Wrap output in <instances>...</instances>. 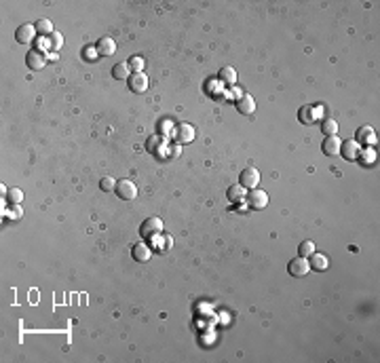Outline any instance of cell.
Instances as JSON below:
<instances>
[{"instance_id": "obj_9", "label": "cell", "mask_w": 380, "mask_h": 363, "mask_svg": "<svg viewBox=\"0 0 380 363\" xmlns=\"http://www.w3.org/2000/svg\"><path fill=\"white\" fill-rule=\"evenodd\" d=\"M95 51H97V55H106V57H110V55L116 53V43L110 36H101L97 41V45H95Z\"/></svg>"}, {"instance_id": "obj_25", "label": "cell", "mask_w": 380, "mask_h": 363, "mask_svg": "<svg viewBox=\"0 0 380 363\" xmlns=\"http://www.w3.org/2000/svg\"><path fill=\"white\" fill-rule=\"evenodd\" d=\"M298 251H300V256H302V258H311L315 254V243L313 241H302V243H300V247H298Z\"/></svg>"}, {"instance_id": "obj_1", "label": "cell", "mask_w": 380, "mask_h": 363, "mask_svg": "<svg viewBox=\"0 0 380 363\" xmlns=\"http://www.w3.org/2000/svg\"><path fill=\"white\" fill-rule=\"evenodd\" d=\"M161 232H163V220L156 218V216L146 218L140 226V234L144 236V239H154V236H158Z\"/></svg>"}, {"instance_id": "obj_16", "label": "cell", "mask_w": 380, "mask_h": 363, "mask_svg": "<svg viewBox=\"0 0 380 363\" xmlns=\"http://www.w3.org/2000/svg\"><path fill=\"white\" fill-rule=\"evenodd\" d=\"M226 196H228V201H231V203H243L245 196H247V192H245V188L241 184H233L226 190Z\"/></svg>"}, {"instance_id": "obj_28", "label": "cell", "mask_w": 380, "mask_h": 363, "mask_svg": "<svg viewBox=\"0 0 380 363\" xmlns=\"http://www.w3.org/2000/svg\"><path fill=\"white\" fill-rule=\"evenodd\" d=\"M61 45H63V36H61L59 32H53V34L49 36V46L57 51V49H61Z\"/></svg>"}, {"instance_id": "obj_22", "label": "cell", "mask_w": 380, "mask_h": 363, "mask_svg": "<svg viewBox=\"0 0 380 363\" xmlns=\"http://www.w3.org/2000/svg\"><path fill=\"white\" fill-rule=\"evenodd\" d=\"M36 32L43 36H51L53 34V23L49 19H38L36 21Z\"/></svg>"}, {"instance_id": "obj_24", "label": "cell", "mask_w": 380, "mask_h": 363, "mask_svg": "<svg viewBox=\"0 0 380 363\" xmlns=\"http://www.w3.org/2000/svg\"><path fill=\"white\" fill-rule=\"evenodd\" d=\"M127 66H129V70H133V74H138V72H142V70H144L146 61H144V57L136 55V57H131L129 61H127Z\"/></svg>"}, {"instance_id": "obj_15", "label": "cell", "mask_w": 380, "mask_h": 363, "mask_svg": "<svg viewBox=\"0 0 380 363\" xmlns=\"http://www.w3.org/2000/svg\"><path fill=\"white\" fill-rule=\"evenodd\" d=\"M357 141L359 144H366V146H374L376 144V131L372 127H361L357 131Z\"/></svg>"}, {"instance_id": "obj_19", "label": "cell", "mask_w": 380, "mask_h": 363, "mask_svg": "<svg viewBox=\"0 0 380 363\" xmlns=\"http://www.w3.org/2000/svg\"><path fill=\"white\" fill-rule=\"evenodd\" d=\"M321 131H323V136H336L338 133V123L334 121V118H323Z\"/></svg>"}, {"instance_id": "obj_26", "label": "cell", "mask_w": 380, "mask_h": 363, "mask_svg": "<svg viewBox=\"0 0 380 363\" xmlns=\"http://www.w3.org/2000/svg\"><path fill=\"white\" fill-rule=\"evenodd\" d=\"M6 199H9L11 205H19L23 201V192L19 188H11V190H6Z\"/></svg>"}, {"instance_id": "obj_5", "label": "cell", "mask_w": 380, "mask_h": 363, "mask_svg": "<svg viewBox=\"0 0 380 363\" xmlns=\"http://www.w3.org/2000/svg\"><path fill=\"white\" fill-rule=\"evenodd\" d=\"M287 271H289V274L291 277H306L308 274V271H311V264H308V258H294L289 262V266H287Z\"/></svg>"}, {"instance_id": "obj_7", "label": "cell", "mask_w": 380, "mask_h": 363, "mask_svg": "<svg viewBox=\"0 0 380 363\" xmlns=\"http://www.w3.org/2000/svg\"><path fill=\"white\" fill-rule=\"evenodd\" d=\"M36 26H30V23H23L21 28H17V32H15V38H17V43L21 45H30L32 41H34V36H36Z\"/></svg>"}, {"instance_id": "obj_20", "label": "cell", "mask_w": 380, "mask_h": 363, "mask_svg": "<svg viewBox=\"0 0 380 363\" xmlns=\"http://www.w3.org/2000/svg\"><path fill=\"white\" fill-rule=\"evenodd\" d=\"M112 76L116 81H127L129 78V66L127 64H114L112 66Z\"/></svg>"}, {"instance_id": "obj_17", "label": "cell", "mask_w": 380, "mask_h": 363, "mask_svg": "<svg viewBox=\"0 0 380 363\" xmlns=\"http://www.w3.org/2000/svg\"><path fill=\"white\" fill-rule=\"evenodd\" d=\"M308 264H311L313 271L323 272V271H328V268H330V260H328V256L317 254V251H315V254L311 256V262H308Z\"/></svg>"}, {"instance_id": "obj_3", "label": "cell", "mask_w": 380, "mask_h": 363, "mask_svg": "<svg viewBox=\"0 0 380 363\" xmlns=\"http://www.w3.org/2000/svg\"><path fill=\"white\" fill-rule=\"evenodd\" d=\"M245 201H247L251 209H264L268 205V194L264 190H260V188H251L247 196H245Z\"/></svg>"}, {"instance_id": "obj_8", "label": "cell", "mask_w": 380, "mask_h": 363, "mask_svg": "<svg viewBox=\"0 0 380 363\" xmlns=\"http://www.w3.org/2000/svg\"><path fill=\"white\" fill-rule=\"evenodd\" d=\"M127 83H129V89L133 93H144L148 89V76L144 72H138V74H133L127 78Z\"/></svg>"}, {"instance_id": "obj_13", "label": "cell", "mask_w": 380, "mask_h": 363, "mask_svg": "<svg viewBox=\"0 0 380 363\" xmlns=\"http://www.w3.org/2000/svg\"><path fill=\"white\" fill-rule=\"evenodd\" d=\"M176 139L182 141V144H188V141H192L194 139V127L192 125H178V129H176Z\"/></svg>"}, {"instance_id": "obj_10", "label": "cell", "mask_w": 380, "mask_h": 363, "mask_svg": "<svg viewBox=\"0 0 380 363\" xmlns=\"http://www.w3.org/2000/svg\"><path fill=\"white\" fill-rule=\"evenodd\" d=\"M340 146H342V141H340L338 136H328L326 139H323V152H326L328 156H338L340 154Z\"/></svg>"}, {"instance_id": "obj_30", "label": "cell", "mask_w": 380, "mask_h": 363, "mask_svg": "<svg viewBox=\"0 0 380 363\" xmlns=\"http://www.w3.org/2000/svg\"><path fill=\"white\" fill-rule=\"evenodd\" d=\"M6 216H9V220H19V218L23 216V211H21L19 205H13V207L6 211Z\"/></svg>"}, {"instance_id": "obj_21", "label": "cell", "mask_w": 380, "mask_h": 363, "mask_svg": "<svg viewBox=\"0 0 380 363\" xmlns=\"http://www.w3.org/2000/svg\"><path fill=\"white\" fill-rule=\"evenodd\" d=\"M313 112H315V110L311 106H302V108H300V112H298L300 114V123H302V125H313V121L317 118Z\"/></svg>"}, {"instance_id": "obj_11", "label": "cell", "mask_w": 380, "mask_h": 363, "mask_svg": "<svg viewBox=\"0 0 380 363\" xmlns=\"http://www.w3.org/2000/svg\"><path fill=\"white\" fill-rule=\"evenodd\" d=\"M26 64H28L32 70H41V68H45L47 59H45V55L38 51V49H32V51H28V55H26Z\"/></svg>"}, {"instance_id": "obj_6", "label": "cell", "mask_w": 380, "mask_h": 363, "mask_svg": "<svg viewBox=\"0 0 380 363\" xmlns=\"http://www.w3.org/2000/svg\"><path fill=\"white\" fill-rule=\"evenodd\" d=\"M260 184V171L256 167H247V169H243L241 171V186L243 188H258Z\"/></svg>"}, {"instance_id": "obj_12", "label": "cell", "mask_w": 380, "mask_h": 363, "mask_svg": "<svg viewBox=\"0 0 380 363\" xmlns=\"http://www.w3.org/2000/svg\"><path fill=\"white\" fill-rule=\"evenodd\" d=\"M131 254H133V260H136V262H148V260L152 258V249H150V245H146V243H138V245H133Z\"/></svg>"}, {"instance_id": "obj_23", "label": "cell", "mask_w": 380, "mask_h": 363, "mask_svg": "<svg viewBox=\"0 0 380 363\" xmlns=\"http://www.w3.org/2000/svg\"><path fill=\"white\" fill-rule=\"evenodd\" d=\"M220 81L222 83H226V85H235L237 81V72L233 68H222L220 70Z\"/></svg>"}, {"instance_id": "obj_4", "label": "cell", "mask_w": 380, "mask_h": 363, "mask_svg": "<svg viewBox=\"0 0 380 363\" xmlns=\"http://www.w3.org/2000/svg\"><path fill=\"white\" fill-rule=\"evenodd\" d=\"M340 154L344 156L346 161H357L361 156V148L357 139H344L342 146H340Z\"/></svg>"}, {"instance_id": "obj_14", "label": "cell", "mask_w": 380, "mask_h": 363, "mask_svg": "<svg viewBox=\"0 0 380 363\" xmlns=\"http://www.w3.org/2000/svg\"><path fill=\"white\" fill-rule=\"evenodd\" d=\"M237 110H239L241 114H253V110H256V99L251 95H241L239 101H237Z\"/></svg>"}, {"instance_id": "obj_18", "label": "cell", "mask_w": 380, "mask_h": 363, "mask_svg": "<svg viewBox=\"0 0 380 363\" xmlns=\"http://www.w3.org/2000/svg\"><path fill=\"white\" fill-rule=\"evenodd\" d=\"M152 241H154V247H156L158 251H167V249L171 247V243H173V241H171V236H167V234H163V232H161V234H158V236H154V239H152Z\"/></svg>"}, {"instance_id": "obj_27", "label": "cell", "mask_w": 380, "mask_h": 363, "mask_svg": "<svg viewBox=\"0 0 380 363\" xmlns=\"http://www.w3.org/2000/svg\"><path fill=\"white\" fill-rule=\"evenodd\" d=\"M146 150H148V152H152V154L161 150V137H158L156 133H154V136H150V137H148V141H146Z\"/></svg>"}, {"instance_id": "obj_29", "label": "cell", "mask_w": 380, "mask_h": 363, "mask_svg": "<svg viewBox=\"0 0 380 363\" xmlns=\"http://www.w3.org/2000/svg\"><path fill=\"white\" fill-rule=\"evenodd\" d=\"M99 186H101V190H104V192H110V190H114V188H116V180L106 176L104 180L99 182Z\"/></svg>"}, {"instance_id": "obj_2", "label": "cell", "mask_w": 380, "mask_h": 363, "mask_svg": "<svg viewBox=\"0 0 380 363\" xmlns=\"http://www.w3.org/2000/svg\"><path fill=\"white\" fill-rule=\"evenodd\" d=\"M114 190L123 201H133L138 196V186H136V182H131V180H118Z\"/></svg>"}]
</instances>
